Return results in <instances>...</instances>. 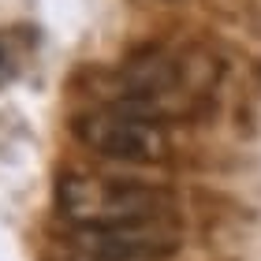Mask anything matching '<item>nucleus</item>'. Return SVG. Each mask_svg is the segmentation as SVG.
Instances as JSON below:
<instances>
[{
    "label": "nucleus",
    "mask_w": 261,
    "mask_h": 261,
    "mask_svg": "<svg viewBox=\"0 0 261 261\" xmlns=\"http://www.w3.org/2000/svg\"><path fill=\"white\" fill-rule=\"evenodd\" d=\"M56 209L75 231H127L172 228L175 201L168 191L142 179L67 172L56 183Z\"/></svg>",
    "instance_id": "1"
},
{
    "label": "nucleus",
    "mask_w": 261,
    "mask_h": 261,
    "mask_svg": "<svg viewBox=\"0 0 261 261\" xmlns=\"http://www.w3.org/2000/svg\"><path fill=\"white\" fill-rule=\"evenodd\" d=\"M172 228H127V231H75L71 250L82 261H164L175 254Z\"/></svg>",
    "instance_id": "3"
},
{
    "label": "nucleus",
    "mask_w": 261,
    "mask_h": 261,
    "mask_svg": "<svg viewBox=\"0 0 261 261\" xmlns=\"http://www.w3.org/2000/svg\"><path fill=\"white\" fill-rule=\"evenodd\" d=\"M75 138L86 149L123 164H153L168 157V130L164 120L123 101H105L90 112L75 116Z\"/></svg>",
    "instance_id": "2"
}]
</instances>
